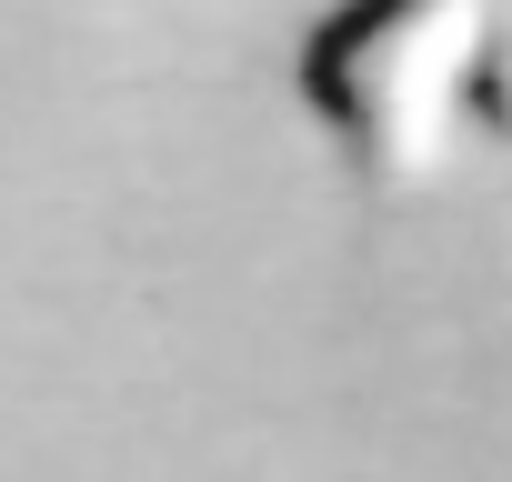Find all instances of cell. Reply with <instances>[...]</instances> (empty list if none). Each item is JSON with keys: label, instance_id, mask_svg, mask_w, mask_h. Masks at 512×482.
<instances>
[{"label": "cell", "instance_id": "1", "mask_svg": "<svg viewBox=\"0 0 512 482\" xmlns=\"http://www.w3.org/2000/svg\"><path fill=\"white\" fill-rule=\"evenodd\" d=\"M492 21L462 0H382L302 41V101L342 131L372 191L442 181L472 121H492Z\"/></svg>", "mask_w": 512, "mask_h": 482}]
</instances>
